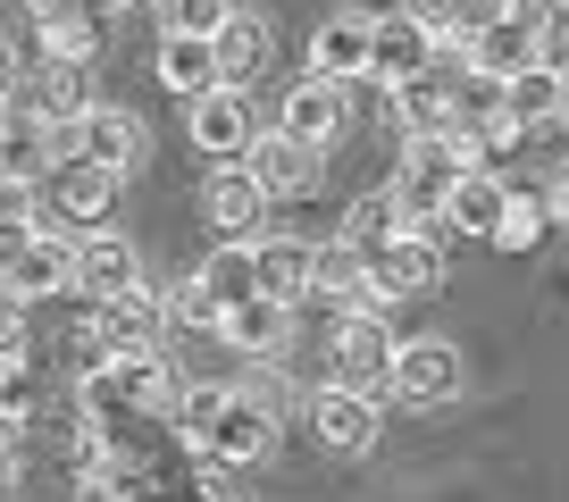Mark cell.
<instances>
[{"instance_id":"6da1fadb","label":"cell","mask_w":569,"mask_h":502,"mask_svg":"<svg viewBox=\"0 0 569 502\" xmlns=\"http://www.w3.org/2000/svg\"><path fill=\"white\" fill-rule=\"evenodd\" d=\"M461 151L445 134H410L402 143V168H393V201L410 210V234H452L445 210H452V184H461Z\"/></svg>"},{"instance_id":"7a4b0ae2","label":"cell","mask_w":569,"mask_h":502,"mask_svg":"<svg viewBox=\"0 0 569 502\" xmlns=\"http://www.w3.org/2000/svg\"><path fill=\"white\" fill-rule=\"evenodd\" d=\"M545 42H552V9H545V0H511L486 34H469V76L502 92L511 76L545 68Z\"/></svg>"},{"instance_id":"3957f363","label":"cell","mask_w":569,"mask_h":502,"mask_svg":"<svg viewBox=\"0 0 569 502\" xmlns=\"http://www.w3.org/2000/svg\"><path fill=\"white\" fill-rule=\"evenodd\" d=\"M160 335H168V293L134 285V293H118V302H92V319H84V360L160 352Z\"/></svg>"},{"instance_id":"277c9868","label":"cell","mask_w":569,"mask_h":502,"mask_svg":"<svg viewBox=\"0 0 569 502\" xmlns=\"http://www.w3.org/2000/svg\"><path fill=\"white\" fill-rule=\"evenodd\" d=\"M142 151H151V134H142V118L118 109V101H92L84 118L59 134V160H92V168H109V177L142 168Z\"/></svg>"},{"instance_id":"5b68a950","label":"cell","mask_w":569,"mask_h":502,"mask_svg":"<svg viewBox=\"0 0 569 502\" xmlns=\"http://www.w3.org/2000/svg\"><path fill=\"white\" fill-rule=\"evenodd\" d=\"M393 352H402V343L386 335V319H336V352H327V385H343V394H386L393 385Z\"/></svg>"},{"instance_id":"8992f818","label":"cell","mask_w":569,"mask_h":502,"mask_svg":"<svg viewBox=\"0 0 569 502\" xmlns=\"http://www.w3.org/2000/svg\"><path fill=\"white\" fill-rule=\"evenodd\" d=\"M118 184H126V177H109V168H92V160H59L51 177H42V201H51L59 227L101 234L109 218H118Z\"/></svg>"},{"instance_id":"52a82bcc","label":"cell","mask_w":569,"mask_h":502,"mask_svg":"<svg viewBox=\"0 0 569 502\" xmlns=\"http://www.w3.org/2000/svg\"><path fill=\"white\" fill-rule=\"evenodd\" d=\"M393 402H410V411H445L452 394H461V352H452L445 335H419L393 352Z\"/></svg>"},{"instance_id":"ba28073f","label":"cell","mask_w":569,"mask_h":502,"mask_svg":"<svg viewBox=\"0 0 569 502\" xmlns=\"http://www.w3.org/2000/svg\"><path fill=\"white\" fill-rule=\"evenodd\" d=\"M436 59H445V34H427L410 9H393V18H377V51H369V76L386 92L419 84V76H436Z\"/></svg>"},{"instance_id":"9c48e42d","label":"cell","mask_w":569,"mask_h":502,"mask_svg":"<svg viewBox=\"0 0 569 502\" xmlns=\"http://www.w3.org/2000/svg\"><path fill=\"white\" fill-rule=\"evenodd\" d=\"M268 210H277V201L251 184V168H243V160L210 168V184H201V218H210L227 243H260V234H268Z\"/></svg>"},{"instance_id":"30bf717a","label":"cell","mask_w":569,"mask_h":502,"mask_svg":"<svg viewBox=\"0 0 569 502\" xmlns=\"http://www.w3.org/2000/svg\"><path fill=\"white\" fill-rule=\"evenodd\" d=\"M0 293H18V302H51V293H76V234H51L34 227L26 251L0 269Z\"/></svg>"},{"instance_id":"8fae6325","label":"cell","mask_w":569,"mask_h":502,"mask_svg":"<svg viewBox=\"0 0 569 502\" xmlns=\"http://www.w3.org/2000/svg\"><path fill=\"white\" fill-rule=\"evenodd\" d=\"M310 293H319L327 310H336V319H386V293H377V277H369V260H360L352 243H319V277H310Z\"/></svg>"},{"instance_id":"7c38bea8","label":"cell","mask_w":569,"mask_h":502,"mask_svg":"<svg viewBox=\"0 0 569 502\" xmlns=\"http://www.w3.org/2000/svg\"><path fill=\"white\" fill-rule=\"evenodd\" d=\"M369 51H377V9H336V18H319V34H310V76L360 84V76H369Z\"/></svg>"},{"instance_id":"4fadbf2b","label":"cell","mask_w":569,"mask_h":502,"mask_svg":"<svg viewBox=\"0 0 569 502\" xmlns=\"http://www.w3.org/2000/svg\"><path fill=\"white\" fill-rule=\"evenodd\" d=\"M243 168H251V184H260L268 201H302V193H319V151L293 143V134H277V126H260V134H251Z\"/></svg>"},{"instance_id":"5bb4252c","label":"cell","mask_w":569,"mask_h":502,"mask_svg":"<svg viewBox=\"0 0 569 502\" xmlns=\"http://www.w3.org/2000/svg\"><path fill=\"white\" fill-rule=\"evenodd\" d=\"M268 452H277V411H268V402H251L243 385H227V411H218V428H210V452H201V461L251 469V461H268Z\"/></svg>"},{"instance_id":"9a60e30c","label":"cell","mask_w":569,"mask_h":502,"mask_svg":"<svg viewBox=\"0 0 569 502\" xmlns=\"http://www.w3.org/2000/svg\"><path fill=\"white\" fill-rule=\"evenodd\" d=\"M310 435H319L327 452H343V461H360V452L377 444V402L369 394H343V385H310Z\"/></svg>"},{"instance_id":"2e32d148","label":"cell","mask_w":569,"mask_h":502,"mask_svg":"<svg viewBox=\"0 0 569 502\" xmlns=\"http://www.w3.org/2000/svg\"><path fill=\"white\" fill-rule=\"evenodd\" d=\"M101 26H109V0H34L42 59H76V68H92V51H101Z\"/></svg>"},{"instance_id":"e0dca14e","label":"cell","mask_w":569,"mask_h":502,"mask_svg":"<svg viewBox=\"0 0 569 502\" xmlns=\"http://www.w3.org/2000/svg\"><path fill=\"white\" fill-rule=\"evenodd\" d=\"M343 118H352V101H343V84H327V76H302V84L277 101V134H293V143H310V151L336 143Z\"/></svg>"},{"instance_id":"ac0fdd59","label":"cell","mask_w":569,"mask_h":502,"mask_svg":"<svg viewBox=\"0 0 569 502\" xmlns=\"http://www.w3.org/2000/svg\"><path fill=\"white\" fill-rule=\"evenodd\" d=\"M18 101L34 109V118L51 126V134H68V126L92 109V68H76V59H42V68L18 84Z\"/></svg>"},{"instance_id":"d6986e66","label":"cell","mask_w":569,"mask_h":502,"mask_svg":"<svg viewBox=\"0 0 569 502\" xmlns=\"http://www.w3.org/2000/svg\"><path fill=\"white\" fill-rule=\"evenodd\" d=\"M377 293L386 302H410V293H436V277H445V234H402V243H386L369 260Z\"/></svg>"},{"instance_id":"ffe728a7","label":"cell","mask_w":569,"mask_h":502,"mask_svg":"<svg viewBox=\"0 0 569 502\" xmlns=\"http://www.w3.org/2000/svg\"><path fill=\"white\" fill-rule=\"evenodd\" d=\"M59 168V134L34 118L26 101H0V177H26V184H42Z\"/></svg>"},{"instance_id":"44dd1931","label":"cell","mask_w":569,"mask_h":502,"mask_svg":"<svg viewBox=\"0 0 569 502\" xmlns=\"http://www.w3.org/2000/svg\"><path fill=\"white\" fill-rule=\"evenodd\" d=\"M134 285H142V260H134L126 234H84V243H76V293H84V302H118V293H134Z\"/></svg>"},{"instance_id":"7402d4cb","label":"cell","mask_w":569,"mask_h":502,"mask_svg":"<svg viewBox=\"0 0 569 502\" xmlns=\"http://www.w3.org/2000/svg\"><path fill=\"white\" fill-rule=\"evenodd\" d=\"M251 134H260V126H251V101L234 84H218V92H201V101H193V143L210 151V160H243Z\"/></svg>"},{"instance_id":"603a6c76","label":"cell","mask_w":569,"mask_h":502,"mask_svg":"<svg viewBox=\"0 0 569 502\" xmlns=\"http://www.w3.org/2000/svg\"><path fill=\"white\" fill-rule=\"evenodd\" d=\"M260 260V293L268 302H310V277H319V243H293V234H260L251 243Z\"/></svg>"},{"instance_id":"cb8c5ba5","label":"cell","mask_w":569,"mask_h":502,"mask_svg":"<svg viewBox=\"0 0 569 502\" xmlns=\"http://www.w3.org/2000/svg\"><path fill=\"white\" fill-rule=\"evenodd\" d=\"M218 335H227L243 360H284V352H293V302H268V293H260V302L227 310Z\"/></svg>"},{"instance_id":"d4e9b609","label":"cell","mask_w":569,"mask_h":502,"mask_svg":"<svg viewBox=\"0 0 569 502\" xmlns=\"http://www.w3.org/2000/svg\"><path fill=\"white\" fill-rule=\"evenodd\" d=\"M502 210H511V184H502L495 168H469V177L452 184V210H445V227H452V234H486V243H495Z\"/></svg>"},{"instance_id":"484cf974","label":"cell","mask_w":569,"mask_h":502,"mask_svg":"<svg viewBox=\"0 0 569 502\" xmlns=\"http://www.w3.org/2000/svg\"><path fill=\"white\" fill-rule=\"evenodd\" d=\"M410 234V210L393 201V184H377V193H360L352 210H343V243L360 251V260H377L386 243H402Z\"/></svg>"},{"instance_id":"4316f807","label":"cell","mask_w":569,"mask_h":502,"mask_svg":"<svg viewBox=\"0 0 569 502\" xmlns=\"http://www.w3.org/2000/svg\"><path fill=\"white\" fill-rule=\"evenodd\" d=\"M268 59H277V26H268V18H243V9H234L227 34H218V76L243 92L251 76H268Z\"/></svg>"},{"instance_id":"83f0119b","label":"cell","mask_w":569,"mask_h":502,"mask_svg":"<svg viewBox=\"0 0 569 502\" xmlns=\"http://www.w3.org/2000/svg\"><path fill=\"white\" fill-rule=\"evenodd\" d=\"M160 84L177 92V101H201V92H218V84H227V76H218V42L168 34V42H160Z\"/></svg>"},{"instance_id":"f1b7e54d","label":"cell","mask_w":569,"mask_h":502,"mask_svg":"<svg viewBox=\"0 0 569 502\" xmlns=\"http://www.w3.org/2000/svg\"><path fill=\"white\" fill-rule=\"evenodd\" d=\"M201 285H210V302L218 310H243V302H260V260H251V243H218L210 260H201Z\"/></svg>"},{"instance_id":"f546056e","label":"cell","mask_w":569,"mask_h":502,"mask_svg":"<svg viewBox=\"0 0 569 502\" xmlns=\"http://www.w3.org/2000/svg\"><path fill=\"white\" fill-rule=\"evenodd\" d=\"M393 118H402V134H452V118H461V101H452L445 76H419V84L393 92Z\"/></svg>"},{"instance_id":"4dcf8cb0","label":"cell","mask_w":569,"mask_h":502,"mask_svg":"<svg viewBox=\"0 0 569 502\" xmlns=\"http://www.w3.org/2000/svg\"><path fill=\"white\" fill-rule=\"evenodd\" d=\"M76 502H160V478H151L142 461H126V452H118V461H101L84 485H76Z\"/></svg>"},{"instance_id":"1f68e13d","label":"cell","mask_w":569,"mask_h":502,"mask_svg":"<svg viewBox=\"0 0 569 502\" xmlns=\"http://www.w3.org/2000/svg\"><path fill=\"white\" fill-rule=\"evenodd\" d=\"M502 109H511L519 126H545V118H561V68H528V76H511V84H502Z\"/></svg>"},{"instance_id":"d6a6232c","label":"cell","mask_w":569,"mask_h":502,"mask_svg":"<svg viewBox=\"0 0 569 502\" xmlns=\"http://www.w3.org/2000/svg\"><path fill=\"white\" fill-rule=\"evenodd\" d=\"M552 218H561L552 193H519V184H511V210H502V227H495V251H536Z\"/></svg>"},{"instance_id":"836d02e7","label":"cell","mask_w":569,"mask_h":502,"mask_svg":"<svg viewBox=\"0 0 569 502\" xmlns=\"http://www.w3.org/2000/svg\"><path fill=\"white\" fill-rule=\"evenodd\" d=\"M218 411H227V385H184V394H177V411H168V419H177V435H184L193 452H210V428H218Z\"/></svg>"},{"instance_id":"e575fe53","label":"cell","mask_w":569,"mask_h":502,"mask_svg":"<svg viewBox=\"0 0 569 502\" xmlns=\"http://www.w3.org/2000/svg\"><path fill=\"white\" fill-rule=\"evenodd\" d=\"M168 327H184V335H218V327H227V310L210 302V285H201V277H184V285H168Z\"/></svg>"},{"instance_id":"d590c367","label":"cell","mask_w":569,"mask_h":502,"mask_svg":"<svg viewBox=\"0 0 569 502\" xmlns=\"http://www.w3.org/2000/svg\"><path fill=\"white\" fill-rule=\"evenodd\" d=\"M34 411H42V376H34V360H18V369H0V428H34Z\"/></svg>"},{"instance_id":"8d00e7d4","label":"cell","mask_w":569,"mask_h":502,"mask_svg":"<svg viewBox=\"0 0 569 502\" xmlns=\"http://www.w3.org/2000/svg\"><path fill=\"white\" fill-rule=\"evenodd\" d=\"M160 18H168V34L218 42V34H227V18H234V0H160Z\"/></svg>"},{"instance_id":"74e56055","label":"cell","mask_w":569,"mask_h":502,"mask_svg":"<svg viewBox=\"0 0 569 502\" xmlns=\"http://www.w3.org/2000/svg\"><path fill=\"white\" fill-rule=\"evenodd\" d=\"M18 360H34V327H26L18 293H0V369H18Z\"/></svg>"},{"instance_id":"f35d334b","label":"cell","mask_w":569,"mask_h":502,"mask_svg":"<svg viewBox=\"0 0 569 502\" xmlns=\"http://www.w3.org/2000/svg\"><path fill=\"white\" fill-rule=\"evenodd\" d=\"M402 9L427 26V34H445V42H461V34H469V0H402Z\"/></svg>"},{"instance_id":"ab89813d","label":"cell","mask_w":569,"mask_h":502,"mask_svg":"<svg viewBox=\"0 0 569 502\" xmlns=\"http://www.w3.org/2000/svg\"><path fill=\"white\" fill-rule=\"evenodd\" d=\"M34 201H42V184L0 177V227H34Z\"/></svg>"},{"instance_id":"60d3db41","label":"cell","mask_w":569,"mask_h":502,"mask_svg":"<svg viewBox=\"0 0 569 502\" xmlns=\"http://www.w3.org/2000/svg\"><path fill=\"white\" fill-rule=\"evenodd\" d=\"M18 428H0V494H18Z\"/></svg>"},{"instance_id":"b9f144b4","label":"cell","mask_w":569,"mask_h":502,"mask_svg":"<svg viewBox=\"0 0 569 502\" xmlns=\"http://www.w3.org/2000/svg\"><path fill=\"white\" fill-rule=\"evenodd\" d=\"M18 84H26V76H18V51L0 42V101H18Z\"/></svg>"},{"instance_id":"7bdbcfd3","label":"cell","mask_w":569,"mask_h":502,"mask_svg":"<svg viewBox=\"0 0 569 502\" xmlns=\"http://www.w3.org/2000/svg\"><path fill=\"white\" fill-rule=\"evenodd\" d=\"M552 210H561V218H569V168H561V184H552Z\"/></svg>"},{"instance_id":"ee69618b","label":"cell","mask_w":569,"mask_h":502,"mask_svg":"<svg viewBox=\"0 0 569 502\" xmlns=\"http://www.w3.org/2000/svg\"><path fill=\"white\" fill-rule=\"evenodd\" d=\"M561 118H569V68H561Z\"/></svg>"},{"instance_id":"f6af8a7d","label":"cell","mask_w":569,"mask_h":502,"mask_svg":"<svg viewBox=\"0 0 569 502\" xmlns=\"http://www.w3.org/2000/svg\"><path fill=\"white\" fill-rule=\"evenodd\" d=\"M545 9H561V0H545Z\"/></svg>"},{"instance_id":"bcb514c9","label":"cell","mask_w":569,"mask_h":502,"mask_svg":"<svg viewBox=\"0 0 569 502\" xmlns=\"http://www.w3.org/2000/svg\"><path fill=\"white\" fill-rule=\"evenodd\" d=\"M0 502H18V494H0Z\"/></svg>"},{"instance_id":"7dc6e473","label":"cell","mask_w":569,"mask_h":502,"mask_svg":"<svg viewBox=\"0 0 569 502\" xmlns=\"http://www.w3.org/2000/svg\"><path fill=\"white\" fill-rule=\"evenodd\" d=\"M118 9H126V0H118Z\"/></svg>"}]
</instances>
